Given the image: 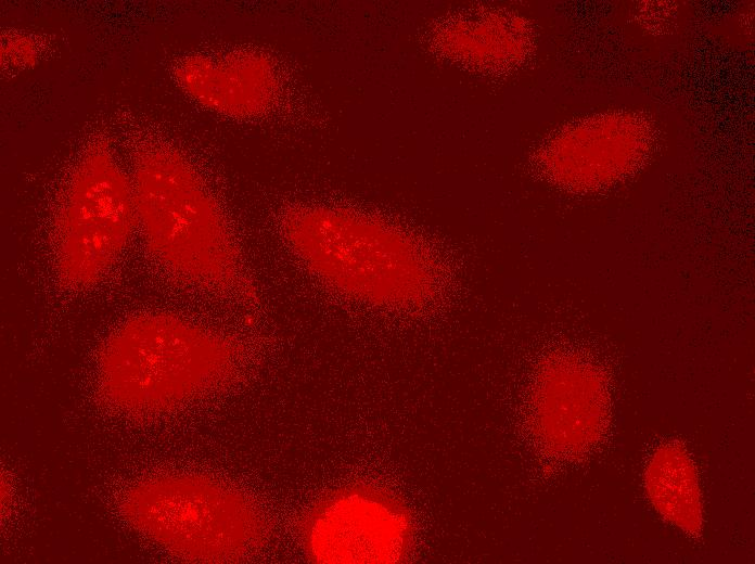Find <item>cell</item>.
Segmentation results:
<instances>
[{"label":"cell","mask_w":755,"mask_h":564,"mask_svg":"<svg viewBox=\"0 0 755 564\" xmlns=\"http://www.w3.org/2000/svg\"><path fill=\"white\" fill-rule=\"evenodd\" d=\"M174 75L179 87L205 108L241 119L265 114L280 89L273 62L258 51L191 55L180 61Z\"/></svg>","instance_id":"8"},{"label":"cell","mask_w":755,"mask_h":564,"mask_svg":"<svg viewBox=\"0 0 755 564\" xmlns=\"http://www.w3.org/2000/svg\"><path fill=\"white\" fill-rule=\"evenodd\" d=\"M131 183L146 247L167 271L204 289L225 290L238 281L240 256L229 225L183 155L169 146L144 149Z\"/></svg>","instance_id":"3"},{"label":"cell","mask_w":755,"mask_h":564,"mask_svg":"<svg viewBox=\"0 0 755 564\" xmlns=\"http://www.w3.org/2000/svg\"><path fill=\"white\" fill-rule=\"evenodd\" d=\"M137 221L131 179L104 144L87 149L74 167L55 218L60 281L80 290L115 264Z\"/></svg>","instance_id":"5"},{"label":"cell","mask_w":755,"mask_h":564,"mask_svg":"<svg viewBox=\"0 0 755 564\" xmlns=\"http://www.w3.org/2000/svg\"><path fill=\"white\" fill-rule=\"evenodd\" d=\"M609 395L590 362L572 354L546 359L529 396L528 423L549 456L573 459L590 450L605 430Z\"/></svg>","instance_id":"7"},{"label":"cell","mask_w":755,"mask_h":564,"mask_svg":"<svg viewBox=\"0 0 755 564\" xmlns=\"http://www.w3.org/2000/svg\"><path fill=\"white\" fill-rule=\"evenodd\" d=\"M240 357L226 335L170 313H146L126 321L104 343L100 390L124 411L165 412L225 384Z\"/></svg>","instance_id":"2"},{"label":"cell","mask_w":755,"mask_h":564,"mask_svg":"<svg viewBox=\"0 0 755 564\" xmlns=\"http://www.w3.org/2000/svg\"><path fill=\"white\" fill-rule=\"evenodd\" d=\"M284 239L321 281L374 306L415 308L434 298L433 257L396 228L345 209L307 206L286 214Z\"/></svg>","instance_id":"1"},{"label":"cell","mask_w":755,"mask_h":564,"mask_svg":"<svg viewBox=\"0 0 755 564\" xmlns=\"http://www.w3.org/2000/svg\"><path fill=\"white\" fill-rule=\"evenodd\" d=\"M120 510L133 529L187 562H241L267 537L264 514L248 496L202 474L143 479L128 489Z\"/></svg>","instance_id":"4"},{"label":"cell","mask_w":755,"mask_h":564,"mask_svg":"<svg viewBox=\"0 0 755 564\" xmlns=\"http://www.w3.org/2000/svg\"><path fill=\"white\" fill-rule=\"evenodd\" d=\"M407 504L392 491L350 484L309 511L303 540L317 563H399L408 559L414 526Z\"/></svg>","instance_id":"6"},{"label":"cell","mask_w":755,"mask_h":564,"mask_svg":"<svg viewBox=\"0 0 755 564\" xmlns=\"http://www.w3.org/2000/svg\"><path fill=\"white\" fill-rule=\"evenodd\" d=\"M647 497L669 524L698 537L703 528V500L695 465L678 443H666L651 456L644 471Z\"/></svg>","instance_id":"9"}]
</instances>
